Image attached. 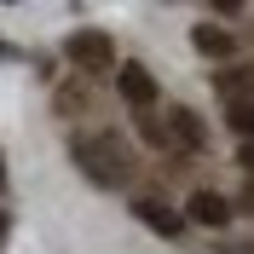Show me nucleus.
I'll return each instance as SVG.
<instances>
[{
  "mask_svg": "<svg viewBox=\"0 0 254 254\" xmlns=\"http://www.w3.org/2000/svg\"><path fill=\"white\" fill-rule=\"evenodd\" d=\"M139 139L150 144V150H174V139H168V127H162L156 116H139Z\"/></svg>",
  "mask_w": 254,
  "mask_h": 254,
  "instance_id": "9b49d317",
  "label": "nucleus"
},
{
  "mask_svg": "<svg viewBox=\"0 0 254 254\" xmlns=\"http://www.w3.org/2000/svg\"><path fill=\"white\" fill-rule=\"evenodd\" d=\"M0 190H6V150H0Z\"/></svg>",
  "mask_w": 254,
  "mask_h": 254,
  "instance_id": "2eb2a0df",
  "label": "nucleus"
},
{
  "mask_svg": "<svg viewBox=\"0 0 254 254\" xmlns=\"http://www.w3.org/2000/svg\"><path fill=\"white\" fill-rule=\"evenodd\" d=\"M214 87H220L225 104H254V69H249V64H231V69H220V75H214Z\"/></svg>",
  "mask_w": 254,
  "mask_h": 254,
  "instance_id": "6e6552de",
  "label": "nucleus"
},
{
  "mask_svg": "<svg viewBox=\"0 0 254 254\" xmlns=\"http://www.w3.org/2000/svg\"><path fill=\"white\" fill-rule=\"evenodd\" d=\"M231 133H243V144H254V104H225Z\"/></svg>",
  "mask_w": 254,
  "mask_h": 254,
  "instance_id": "9d476101",
  "label": "nucleus"
},
{
  "mask_svg": "<svg viewBox=\"0 0 254 254\" xmlns=\"http://www.w3.org/2000/svg\"><path fill=\"white\" fill-rule=\"evenodd\" d=\"M133 220H139L144 231H156V237H168V243H174L179 231H185V208L162 202L156 190H133Z\"/></svg>",
  "mask_w": 254,
  "mask_h": 254,
  "instance_id": "39448f33",
  "label": "nucleus"
},
{
  "mask_svg": "<svg viewBox=\"0 0 254 254\" xmlns=\"http://www.w3.org/2000/svg\"><path fill=\"white\" fill-rule=\"evenodd\" d=\"M0 58H17V47H12V41H0Z\"/></svg>",
  "mask_w": 254,
  "mask_h": 254,
  "instance_id": "4468645a",
  "label": "nucleus"
},
{
  "mask_svg": "<svg viewBox=\"0 0 254 254\" xmlns=\"http://www.w3.org/2000/svg\"><path fill=\"white\" fill-rule=\"evenodd\" d=\"M6 237H12V220H6V208H0V243H6Z\"/></svg>",
  "mask_w": 254,
  "mask_h": 254,
  "instance_id": "ddd939ff",
  "label": "nucleus"
},
{
  "mask_svg": "<svg viewBox=\"0 0 254 254\" xmlns=\"http://www.w3.org/2000/svg\"><path fill=\"white\" fill-rule=\"evenodd\" d=\"M237 220V202L214 185H196L185 190V225H202V231H225V225Z\"/></svg>",
  "mask_w": 254,
  "mask_h": 254,
  "instance_id": "20e7f679",
  "label": "nucleus"
},
{
  "mask_svg": "<svg viewBox=\"0 0 254 254\" xmlns=\"http://www.w3.org/2000/svg\"><path fill=\"white\" fill-rule=\"evenodd\" d=\"M237 168H243V174L254 179V144H237Z\"/></svg>",
  "mask_w": 254,
  "mask_h": 254,
  "instance_id": "f8f14e48",
  "label": "nucleus"
},
{
  "mask_svg": "<svg viewBox=\"0 0 254 254\" xmlns=\"http://www.w3.org/2000/svg\"><path fill=\"white\" fill-rule=\"evenodd\" d=\"M190 41H196V52H202V58H214V64H237V35L231 29H220V23H196V29H190Z\"/></svg>",
  "mask_w": 254,
  "mask_h": 254,
  "instance_id": "0eeeda50",
  "label": "nucleus"
},
{
  "mask_svg": "<svg viewBox=\"0 0 254 254\" xmlns=\"http://www.w3.org/2000/svg\"><path fill=\"white\" fill-rule=\"evenodd\" d=\"M87 104H93V87H87V81H64L58 110H64V116H75V110H87Z\"/></svg>",
  "mask_w": 254,
  "mask_h": 254,
  "instance_id": "1a4fd4ad",
  "label": "nucleus"
},
{
  "mask_svg": "<svg viewBox=\"0 0 254 254\" xmlns=\"http://www.w3.org/2000/svg\"><path fill=\"white\" fill-rule=\"evenodd\" d=\"M162 127H168V139H174L179 150H202V144H208L202 116L190 110V104H168V110H162Z\"/></svg>",
  "mask_w": 254,
  "mask_h": 254,
  "instance_id": "423d86ee",
  "label": "nucleus"
},
{
  "mask_svg": "<svg viewBox=\"0 0 254 254\" xmlns=\"http://www.w3.org/2000/svg\"><path fill=\"white\" fill-rule=\"evenodd\" d=\"M69 162H75L81 179L98 185V190L133 185V144H127V133H116V127H81L75 139H69Z\"/></svg>",
  "mask_w": 254,
  "mask_h": 254,
  "instance_id": "f257e3e1",
  "label": "nucleus"
},
{
  "mask_svg": "<svg viewBox=\"0 0 254 254\" xmlns=\"http://www.w3.org/2000/svg\"><path fill=\"white\" fill-rule=\"evenodd\" d=\"M64 58L75 64L81 75H104V69L122 64V58H116V41H110L104 29H75L69 41H64Z\"/></svg>",
  "mask_w": 254,
  "mask_h": 254,
  "instance_id": "7ed1b4c3",
  "label": "nucleus"
},
{
  "mask_svg": "<svg viewBox=\"0 0 254 254\" xmlns=\"http://www.w3.org/2000/svg\"><path fill=\"white\" fill-rule=\"evenodd\" d=\"M116 98H122V104H133L139 116H150V110L162 104L156 69H150V64H139V58H122V64H116Z\"/></svg>",
  "mask_w": 254,
  "mask_h": 254,
  "instance_id": "f03ea898",
  "label": "nucleus"
}]
</instances>
